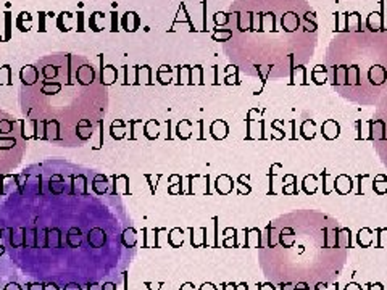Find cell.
<instances>
[{"instance_id":"6da1fadb","label":"cell","mask_w":387,"mask_h":290,"mask_svg":"<svg viewBox=\"0 0 387 290\" xmlns=\"http://www.w3.org/2000/svg\"><path fill=\"white\" fill-rule=\"evenodd\" d=\"M385 119H370L368 121V140H385Z\"/></svg>"},{"instance_id":"7a4b0ae2","label":"cell","mask_w":387,"mask_h":290,"mask_svg":"<svg viewBox=\"0 0 387 290\" xmlns=\"http://www.w3.org/2000/svg\"><path fill=\"white\" fill-rule=\"evenodd\" d=\"M19 79H21L23 86L26 87H33L36 86L39 79H40V75H39V69L36 65H26L21 68V71H19Z\"/></svg>"},{"instance_id":"3957f363","label":"cell","mask_w":387,"mask_h":290,"mask_svg":"<svg viewBox=\"0 0 387 290\" xmlns=\"http://www.w3.org/2000/svg\"><path fill=\"white\" fill-rule=\"evenodd\" d=\"M111 181H113V189L108 190L111 195H129V178L126 174H113L111 176Z\"/></svg>"},{"instance_id":"277c9868","label":"cell","mask_w":387,"mask_h":290,"mask_svg":"<svg viewBox=\"0 0 387 290\" xmlns=\"http://www.w3.org/2000/svg\"><path fill=\"white\" fill-rule=\"evenodd\" d=\"M321 134L326 140H334L339 137L341 134V124L335 119H326L321 124Z\"/></svg>"},{"instance_id":"5b68a950","label":"cell","mask_w":387,"mask_h":290,"mask_svg":"<svg viewBox=\"0 0 387 290\" xmlns=\"http://www.w3.org/2000/svg\"><path fill=\"white\" fill-rule=\"evenodd\" d=\"M229 134V126L225 119H215L210 124V136L215 140L226 139Z\"/></svg>"},{"instance_id":"8992f818","label":"cell","mask_w":387,"mask_h":290,"mask_svg":"<svg viewBox=\"0 0 387 290\" xmlns=\"http://www.w3.org/2000/svg\"><path fill=\"white\" fill-rule=\"evenodd\" d=\"M353 187V179L347 174H339L337 178L334 179V189L339 195H347L352 192Z\"/></svg>"},{"instance_id":"52a82bcc","label":"cell","mask_w":387,"mask_h":290,"mask_svg":"<svg viewBox=\"0 0 387 290\" xmlns=\"http://www.w3.org/2000/svg\"><path fill=\"white\" fill-rule=\"evenodd\" d=\"M94 134H95V132H94V124L90 123V119H81V121L78 123V126H76V136H78L79 140L86 142V140H89V139H92Z\"/></svg>"},{"instance_id":"ba28073f","label":"cell","mask_w":387,"mask_h":290,"mask_svg":"<svg viewBox=\"0 0 387 290\" xmlns=\"http://www.w3.org/2000/svg\"><path fill=\"white\" fill-rule=\"evenodd\" d=\"M215 189L220 195H228L234 189V181L228 174H220L215 182Z\"/></svg>"},{"instance_id":"9c48e42d","label":"cell","mask_w":387,"mask_h":290,"mask_svg":"<svg viewBox=\"0 0 387 290\" xmlns=\"http://www.w3.org/2000/svg\"><path fill=\"white\" fill-rule=\"evenodd\" d=\"M86 195L87 194V179L84 174L71 176V195Z\"/></svg>"},{"instance_id":"30bf717a","label":"cell","mask_w":387,"mask_h":290,"mask_svg":"<svg viewBox=\"0 0 387 290\" xmlns=\"http://www.w3.org/2000/svg\"><path fill=\"white\" fill-rule=\"evenodd\" d=\"M87 240H89V244L92 248H100V247H104V244L107 242V234H105V231H102L100 227H94V229L89 231Z\"/></svg>"},{"instance_id":"8fae6325","label":"cell","mask_w":387,"mask_h":290,"mask_svg":"<svg viewBox=\"0 0 387 290\" xmlns=\"http://www.w3.org/2000/svg\"><path fill=\"white\" fill-rule=\"evenodd\" d=\"M60 123L57 119H45V140H60Z\"/></svg>"},{"instance_id":"7c38bea8","label":"cell","mask_w":387,"mask_h":290,"mask_svg":"<svg viewBox=\"0 0 387 290\" xmlns=\"http://www.w3.org/2000/svg\"><path fill=\"white\" fill-rule=\"evenodd\" d=\"M282 192L284 195H297V176L294 174H286L282 178Z\"/></svg>"},{"instance_id":"4fadbf2b","label":"cell","mask_w":387,"mask_h":290,"mask_svg":"<svg viewBox=\"0 0 387 290\" xmlns=\"http://www.w3.org/2000/svg\"><path fill=\"white\" fill-rule=\"evenodd\" d=\"M116 81V69L113 66H102L100 75H99V82L102 86H110Z\"/></svg>"},{"instance_id":"5bb4252c","label":"cell","mask_w":387,"mask_h":290,"mask_svg":"<svg viewBox=\"0 0 387 290\" xmlns=\"http://www.w3.org/2000/svg\"><path fill=\"white\" fill-rule=\"evenodd\" d=\"M300 136L305 140L315 139V136H317V123H315L313 119H305L300 124Z\"/></svg>"},{"instance_id":"9a60e30c","label":"cell","mask_w":387,"mask_h":290,"mask_svg":"<svg viewBox=\"0 0 387 290\" xmlns=\"http://www.w3.org/2000/svg\"><path fill=\"white\" fill-rule=\"evenodd\" d=\"M110 136L115 140H121L126 137V123L123 119H115L110 126Z\"/></svg>"},{"instance_id":"2e32d148","label":"cell","mask_w":387,"mask_h":290,"mask_svg":"<svg viewBox=\"0 0 387 290\" xmlns=\"http://www.w3.org/2000/svg\"><path fill=\"white\" fill-rule=\"evenodd\" d=\"M49 189L54 195H60L65 192V178L62 174H54L49 179Z\"/></svg>"},{"instance_id":"e0dca14e","label":"cell","mask_w":387,"mask_h":290,"mask_svg":"<svg viewBox=\"0 0 387 290\" xmlns=\"http://www.w3.org/2000/svg\"><path fill=\"white\" fill-rule=\"evenodd\" d=\"M108 178L105 174H95L94 179H92V189L95 194L99 195H104L108 192Z\"/></svg>"},{"instance_id":"ac0fdd59","label":"cell","mask_w":387,"mask_h":290,"mask_svg":"<svg viewBox=\"0 0 387 290\" xmlns=\"http://www.w3.org/2000/svg\"><path fill=\"white\" fill-rule=\"evenodd\" d=\"M144 136L149 140H155L160 136V123L157 119H149L144 123Z\"/></svg>"},{"instance_id":"d6986e66","label":"cell","mask_w":387,"mask_h":290,"mask_svg":"<svg viewBox=\"0 0 387 290\" xmlns=\"http://www.w3.org/2000/svg\"><path fill=\"white\" fill-rule=\"evenodd\" d=\"M139 16H137V13H134V12H128L125 16H123V19H121V25H123V28L128 31V33H134V31L139 28Z\"/></svg>"},{"instance_id":"ffe728a7","label":"cell","mask_w":387,"mask_h":290,"mask_svg":"<svg viewBox=\"0 0 387 290\" xmlns=\"http://www.w3.org/2000/svg\"><path fill=\"white\" fill-rule=\"evenodd\" d=\"M192 126H194V123L192 121H189V119H181L179 123H178V126H176V136L181 139V140H187L190 136H192Z\"/></svg>"},{"instance_id":"44dd1931","label":"cell","mask_w":387,"mask_h":290,"mask_svg":"<svg viewBox=\"0 0 387 290\" xmlns=\"http://www.w3.org/2000/svg\"><path fill=\"white\" fill-rule=\"evenodd\" d=\"M302 190L307 195H313L318 190V178L315 174H307L302 181Z\"/></svg>"},{"instance_id":"7402d4cb","label":"cell","mask_w":387,"mask_h":290,"mask_svg":"<svg viewBox=\"0 0 387 290\" xmlns=\"http://www.w3.org/2000/svg\"><path fill=\"white\" fill-rule=\"evenodd\" d=\"M66 242L73 248H78L81 245V242H83V232H81L79 227H71L66 234Z\"/></svg>"},{"instance_id":"603a6c76","label":"cell","mask_w":387,"mask_h":290,"mask_svg":"<svg viewBox=\"0 0 387 290\" xmlns=\"http://www.w3.org/2000/svg\"><path fill=\"white\" fill-rule=\"evenodd\" d=\"M19 132H21V137L25 140L34 139V126H33V119H21L19 121Z\"/></svg>"},{"instance_id":"cb8c5ba5","label":"cell","mask_w":387,"mask_h":290,"mask_svg":"<svg viewBox=\"0 0 387 290\" xmlns=\"http://www.w3.org/2000/svg\"><path fill=\"white\" fill-rule=\"evenodd\" d=\"M291 84H308L307 78H305V66L299 65L291 72Z\"/></svg>"},{"instance_id":"d4e9b609","label":"cell","mask_w":387,"mask_h":290,"mask_svg":"<svg viewBox=\"0 0 387 290\" xmlns=\"http://www.w3.org/2000/svg\"><path fill=\"white\" fill-rule=\"evenodd\" d=\"M311 78H313V82H315V84H324V82L328 81V68L318 65L317 68L313 69Z\"/></svg>"},{"instance_id":"484cf974","label":"cell","mask_w":387,"mask_h":290,"mask_svg":"<svg viewBox=\"0 0 387 290\" xmlns=\"http://www.w3.org/2000/svg\"><path fill=\"white\" fill-rule=\"evenodd\" d=\"M121 240H123V244H125L126 248H132V247L136 245V242H137L136 231L132 229V227H128V229L123 231V235H121Z\"/></svg>"},{"instance_id":"4316f807","label":"cell","mask_w":387,"mask_h":290,"mask_svg":"<svg viewBox=\"0 0 387 290\" xmlns=\"http://www.w3.org/2000/svg\"><path fill=\"white\" fill-rule=\"evenodd\" d=\"M271 132H273V139H276V140H281L286 137V132H284V121L274 119L271 123Z\"/></svg>"},{"instance_id":"83f0119b","label":"cell","mask_w":387,"mask_h":290,"mask_svg":"<svg viewBox=\"0 0 387 290\" xmlns=\"http://www.w3.org/2000/svg\"><path fill=\"white\" fill-rule=\"evenodd\" d=\"M45 234L47 235H44L45 239H47V245L49 247H52V248H55V247H58L60 244V239H62V235H60V231L58 229H45Z\"/></svg>"},{"instance_id":"f1b7e54d","label":"cell","mask_w":387,"mask_h":290,"mask_svg":"<svg viewBox=\"0 0 387 290\" xmlns=\"http://www.w3.org/2000/svg\"><path fill=\"white\" fill-rule=\"evenodd\" d=\"M373 190L376 194H379V195H382L387 190V178H385L384 174H378L374 178V181H373Z\"/></svg>"},{"instance_id":"f546056e","label":"cell","mask_w":387,"mask_h":290,"mask_svg":"<svg viewBox=\"0 0 387 290\" xmlns=\"http://www.w3.org/2000/svg\"><path fill=\"white\" fill-rule=\"evenodd\" d=\"M168 240H170V245L171 247H181L182 245V231L181 229H173L171 232H170V237H168Z\"/></svg>"},{"instance_id":"4dcf8cb0","label":"cell","mask_w":387,"mask_h":290,"mask_svg":"<svg viewBox=\"0 0 387 290\" xmlns=\"http://www.w3.org/2000/svg\"><path fill=\"white\" fill-rule=\"evenodd\" d=\"M157 79L158 82H161V84H168V82H171V68L170 66H161L157 72Z\"/></svg>"},{"instance_id":"1f68e13d","label":"cell","mask_w":387,"mask_h":290,"mask_svg":"<svg viewBox=\"0 0 387 290\" xmlns=\"http://www.w3.org/2000/svg\"><path fill=\"white\" fill-rule=\"evenodd\" d=\"M15 121L12 119H0V136H8L10 132H13Z\"/></svg>"},{"instance_id":"d6a6232c","label":"cell","mask_w":387,"mask_h":290,"mask_svg":"<svg viewBox=\"0 0 387 290\" xmlns=\"http://www.w3.org/2000/svg\"><path fill=\"white\" fill-rule=\"evenodd\" d=\"M161 178H163L161 173H158V174H146V179H147V182H149V185H150V192H152V194L157 192V185H158V181H160Z\"/></svg>"},{"instance_id":"836d02e7","label":"cell","mask_w":387,"mask_h":290,"mask_svg":"<svg viewBox=\"0 0 387 290\" xmlns=\"http://www.w3.org/2000/svg\"><path fill=\"white\" fill-rule=\"evenodd\" d=\"M358 244L361 245V247H370L371 245V231L370 229H361L360 232H358Z\"/></svg>"},{"instance_id":"e575fe53","label":"cell","mask_w":387,"mask_h":290,"mask_svg":"<svg viewBox=\"0 0 387 290\" xmlns=\"http://www.w3.org/2000/svg\"><path fill=\"white\" fill-rule=\"evenodd\" d=\"M15 145H16V139L15 137L0 136V150H12Z\"/></svg>"},{"instance_id":"d590c367","label":"cell","mask_w":387,"mask_h":290,"mask_svg":"<svg viewBox=\"0 0 387 290\" xmlns=\"http://www.w3.org/2000/svg\"><path fill=\"white\" fill-rule=\"evenodd\" d=\"M142 75L139 72L137 78H136V84H140V82H144V84H152V79H150V68L149 66H142Z\"/></svg>"},{"instance_id":"8d00e7d4","label":"cell","mask_w":387,"mask_h":290,"mask_svg":"<svg viewBox=\"0 0 387 290\" xmlns=\"http://www.w3.org/2000/svg\"><path fill=\"white\" fill-rule=\"evenodd\" d=\"M97 126H99V139H97V142L92 145L94 150H100L102 147H104V119H99Z\"/></svg>"},{"instance_id":"74e56055","label":"cell","mask_w":387,"mask_h":290,"mask_svg":"<svg viewBox=\"0 0 387 290\" xmlns=\"http://www.w3.org/2000/svg\"><path fill=\"white\" fill-rule=\"evenodd\" d=\"M282 168V164L281 163H274L273 166L270 168V192H268V195H273V185H274V178L278 176V170H281Z\"/></svg>"},{"instance_id":"f35d334b","label":"cell","mask_w":387,"mask_h":290,"mask_svg":"<svg viewBox=\"0 0 387 290\" xmlns=\"http://www.w3.org/2000/svg\"><path fill=\"white\" fill-rule=\"evenodd\" d=\"M0 84H12V76H10V66H4L0 69Z\"/></svg>"},{"instance_id":"ab89813d","label":"cell","mask_w":387,"mask_h":290,"mask_svg":"<svg viewBox=\"0 0 387 290\" xmlns=\"http://www.w3.org/2000/svg\"><path fill=\"white\" fill-rule=\"evenodd\" d=\"M321 178H323V194H324V195H329V194L332 192V187L328 184L329 173H328V171H323V173H321Z\"/></svg>"},{"instance_id":"60d3db41","label":"cell","mask_w":387,"mask_h":290,"mask_svg":"<svg viewBox=\"0 0 387 290\" xmlns=\"http://www.w3.org/2000/svg\"><path fill=\"white\" fill-rule=\"evenodd\" d=\"M187 69L189 66H179V79H178V84H190V78H187Z\"/></svg>"},{"instance_id":"b9f144b4","label":"cell","mask_w":387,"mask_h":290,"mask_svg":"<svg viewBox=\"0 0 387 290\" xmlns=\"http://www.w3.org/2000/svg\"><path fill=\"white\" fill-rule=\"evenodd\" d=\"M129 140H136V126H137V124H142V121L140 119H129Z\"/></svg>"},{"instance_id":"7bdbcfd3","label":"cell","mask_w":387,"mask_h":290,"mask_svg":"<svg viewBox=\"0 0 387 290\" xmlns=\"http://www.w3.org/2000/svg\"><path fill=\"white\" fill-rule=\"evenodd\" d=\"M355 126H356V140H366V137H365V131H363V126H365V123L361 121V119H356V123H355Z\"/></svg>"},{"instance_id":"ee69618b","label":"cell","mask_w":387,"mask_h":290,"mask_svg":"<svg viewBox=\"0 0 387 290\" xmlns=\"http://www.w3.org/2000/svg\"><path fill=\"white\" fill-rule=\"evenodd\" d=\"M202 69L200 66H196V72H192V78H190V84H202Z\"/></svg>"},{"instance_id":"f6af8a7d","label":"cell","mask_w":387,"mask_h":290,"mask_svg":"<svg viewBox=\"0 0 387 290\" xmlns=\"http://www.w3.org/2000/svg\"><path fill=\"white\" fill-rule=\"evenodd\" d=\"M215 21H216L220 26H226V23H228V15H226V13H216V15H215Z\"/></svg>"},{"instance_id":"bcb514c9","label":"cell","mask_w":387,"mask_h":290,"mask_svg":"<svg viewBox=\"0 0 387 290\" xmlns=\"http://www.w3.org/2000/svg\"><path fill=\"white\" fill-rule=\"evenodd\" d=\"M197 124H199V132H200L197 139H199V140H203V139H205V134H203V132H205V129H203V119H199Z\"/></svg>"},{"instance_id":"7dc6e473","label":"cell","mask_w":387,"mask_h":290,"mask_svg":"<svg viewBox=\"0 0 387 290\" xmlns=\"http://www.w3.org/2000/svg\"><path fill=\"white\" fill-rule=\"evenodd\" d=\"M250 190H252V187H250V185L249 184H240V187H239V195H244V194H250Z\"/></svg>"},{"instance_id":"c3c4849f","label":"cell","mask_w":387,"mask_h":290,"mask_svg":"<svg viewBox=\"0 0 387 290\" xmlns=\"http://www.w3.org/2000/svg\"><path fill=\"white\" fill-rule=\"evenodd\" d=\"M4 290H23V287L19 285V284H16V282H8V284L4 287Z\"/></svg>"},{"instance_id":"681fc988","label":"cell","mask_w":387,"mask_h":290,"mask_svg":"<svg viewBox=\"0 0 387 290\" xmlns=\"http://www.w3.org/2000/svg\"><path fill=\"white\" fill-rule=\"evenodd\" d=\"M182 179H184V178H182V176H179V174H171L170 176V185L171 184H179Z\"/></svg>"},{"instance_id":"f907efd6","label":"cell","mask_w":387,"mask_h":290,"mask_svg":"<svg viewBox=\"0 0 387 290\" xmlns=\"http://www.w3.org/2000/svg\"><path fill=\"white\" fill-rule=\"evenodd\" d=\"M63 290H83V288H81V285L76 282H69L63 287Z\"/></svg>"},{"instance_id":"816d5d0a","label":"cell","mask_w":387,"mask_h":290,"mask_svg":"<svg viewBox=\"0 0 387 290\" xmlns=\"http://www.w3.org/2000/svg\"><path fill=\"white\" fill-rule=\"evenodd\" d=\"M26 290H44V284L31 282V284H28V288H26Z\"/></svg>"},{"instance_id":"f5cc1de1","label":"cell","mask_w":387,"mask_h":290,"mask_svg":"<svg viewBox=\"0 0 387 290\" xmlns=\"http://www.w3.org/2000/svg\"><path fill=\"white\" fill-rule=\"evenodd\" d=\"M225 82H226V84H239V81H237V72H236L234 76H228Z\"/></svg>"},{"instance_id":"db71d44e","label":"cell","mask_w":387,"mask_h":290,"mask_svg":"<svg viewBox=\"0 0 387 290\" xmlns=\"http://www.w3.org/2000/svg\"><path fill=\"white\" fill-rule=\"evenodd\" d=\"M291 128H292V136H291V140H295V139H297V129H295V119H291Z\"/></svg>"},{"instance_id":"11a10c76","label":"cell","mask_w":387,"mask_h":290,"mask_svg":"<svg viewBox=\"0 0 387 290\" xmlns=\"http://www.w3.org/2000/svg\"><path fill=\"white\" fill-rule=\"evenodd\" d=\"M237 182H239V184H244V182L249 184V182H250V176H249V174H240L239 179H237Z\"/></svg>"},{"instance_id":"9f6ffc18","label":"cell","mask_w":387,"mask_h":290,"mask_svg":"<svg viewBox=\"0 0 387 290\" xmlns=\"http://www.w3.org/2000/svg\"><path fill=\"white\" fill-rule=\"evenodd\" d=\"M199 290H218V288L210 282H205V284H202V287Z\"/></svg>"},{"instance_id":"6f0895ef","label":"cell","mask_w":387,"mask_h":290,"mask_svg":"<svg viewBox=\"0 0 387 290\" xmlns=\"http://www.w3.org/2000/svg\"><path fill=\"white\" fill-rule=\"evenodd\" d=\"M44 290H60L57 284L54 282H49V284H44Z\"/></svg>"},{"instance_id":"680465c9","label":"cell","mask_w":387,"mask_h":290,"mask_svg":"<svg viewBox=\"0 0 387 290\" xmlns=\"http://www.w3.org/2000/svg\"><path fill=\"white\" fill-rule=\"evenodd\" d=\"M179 290H196V287H194V284H190V282H186L184 285H181Z\"/></svg>"},{"instance_id":"91938a15","label":"cell","mask_w":387,"mask_h":290,"mask_svg":"<svg viewBox=\"0 0 387 290\" xmlns=\"http://www.w3.org/2000/svg\"><path fill=\"white\" fill-rule=\"evenodd\" d=\"M345 290H361V287L356 284H349L347 287H345Z\"/></svg>"},{"instance_id":"94428289","label":"cell","mask_w":387,"mask_h":290,"mask_svg":"<svg viewBox=\"0 0 387 290\" xmlns=\"http://www.w3.org/2000/svg\"><path fill=\"white\" fill-rule=\"evenodd\" d=\"M102 290H116V285L115 284H105L104 287H102Z\"/></svg>"},{"instance_id":"6125c7cd","label":"cell","mask_w":387,"mask_h":290,"mask_svg":"<svg viewBox=\"0 0 387 290\" xmlns=\"http://www.w3.org/2000/svg\"><path fill=\"white\" fill-rule=\"evenodd\" d=\"M225 290H234V285L228 284V285H225Z\"/></svg>"},{"instance_id":"be15d7a7","label":"cell","mask_w":387,"mask_h":290,"mask_svg":"<svg viewBox=\"0 0 387 290\" xmlns=\"http://www.w3.org/2000/svg\"><path fill=\"white\" fill-rule=\"evenodd\" d=\"M123 274H125V276H123V279H125V285H126V282H128V274H126V273H123ZM125 290H128V288L125 287Z\"/></svg>"},{"instance_id":"e7e4bbea","label":"cell","mask_w":387,"mask_h":290,"mask_svg":"<svg viewBox=\"0 0 387 290\" xmlns=\"http://www.w3.org/2000/svg\"><path fill=\"white\" fill-rule=\"evenodd\" d=\"M4 252H5V248H4L2 245H0V255H4Z\"/></svg>"},{"instance_id":"03108f58","label":"cell","mask_w":387,"mask_h":290,"mask_svg":"<svg viewBox=\"0 0 387 290\" xmlns=\"http://www.w3.org/2000/svg\"><path fill=\"white\" fill-rule=\"evenodd\" d=\"M0 239H2V231H0Z\"/></svg>"}]
</instances>
